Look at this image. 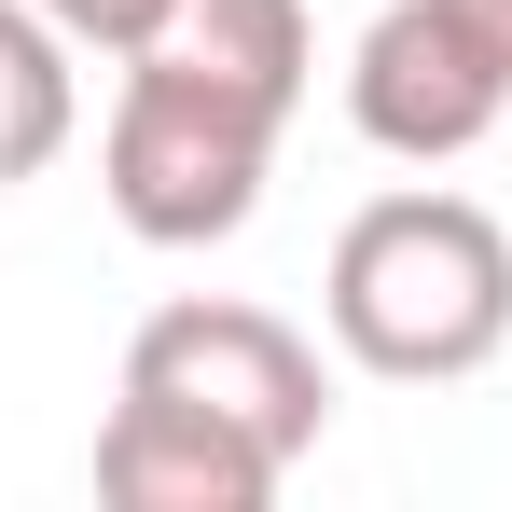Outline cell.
Returning a JSON list of instances; mask_svg holds the SVG:
<instances>
[{
	"instance_id": "obj_2",
	"label": "cell",
	"mask_w": 512,
	"mask_h": 512,
	"mask_svg": "<svg viewBox=\"0 0 512 512\" xmlns=\"http://www.w3.org/2000/svg\"><path fill=\"white\" fill-rule=\"evenodd\" d=\"M277 125H291V97H250L222 70H180V56H125L111 125H97L111 222L139 250H222V236H250L263 180H277Z\"/></svg>"
},
{
	"instance_id": "obj_4",
	"label": "cell",
	"mask_w": 512,
	"mask_h": 512,
	"mask_svg": "<svg viewBox=\"0 0 512 512\" xmlns=\"http://www.w3.org/2000/svg\"><path fill=\"white\" fill-rule=\"evenodd\" d=\"M125 388H167V402H194V416L250 429L263 457H319V429H333V388H319V346L291 333L277 305H236V291H180V305H153L139 319V346H125Z\"/></svg>"
},
{
	"instance_id": "obj_1",
	"label": "cell",
	"mask_w": 512,
	"mask_h": 512,
	"mask_svg": "<svg viewBox=\"0 0 512 512\" xmlns=\"http://www.w3.org/2000/svg\"><path fill=\"white\" fill-rule=\"evenodd\" d=\"M319 319H333V346L360 374H388V388L485 374L512 346V236H499V208L429 194V180L346 208L333 277H319Z\"/></svg>"
},
{
	"instance_id": "obj_7",
	"label": "cell",
	"mask_w": 512,
	"mask_h": 512,
	"mask_svg": "<svg viewBox=\"0 0 512 512\" xmlns=\"http://www.w3.org/2000/svg\"><path fill=\"white\" fill-rule=\"evenodd\" d=\"M42 14H56V28H70V42H84V56H139V42H153V14H167V0H42Z\"/></svg>"
},
{
	"instance_id": "obj_8",
	"label": "cell",
	"mask_w": 512,
	"mask_h": 512,
	"mask_svg": "<svg viewBox=\"0 0 512 512\" xmlns=\"http://www.w3.org/2000/svg\"><path fill=\"white\" fill-rule=\"evenodd\" d=\"M485 14H499V28H512V0H485Z\"/></svg>"
},
{
	"instance_id": "obj_6",
	"label": "cell",
	"mask_w": 512,
	"mask_h": 512,
	"mask_svg": "<svg viewBox=\"0 0 512 512\" xmlns=\"http://www.w3.org/2000/svg\"><path fill=\"white\" fill-rule=\"evenodd\" d=\"M70 56H84V42H70L42 0H0V194L42 180L84 139V70H70Z\"/></svg>"
},
{
	"instance_id": "obj_5",
	"label": "cell",
	"mask_w": 512,
	"mask_h": 512,
	"mask_svg": "<svg viewBox=\"0 0 512 512\" xmlns=\"http://www.w3.org/2000/svg\"><path fill=\"white\" fill-rule=\"evenodd\" d=\"M277 485H291V457H263L250 429L194 416L167 388H125L97 429V499L111 512H263Z\"/></svg>"
},
{
	"instance_id": "obj_3",
	"label": "cell",
	"mask_w": 512,
	"mask_h": 512,
	"mask_svg": "<svg viewBox=\"0 0 512 512\" xmlns=\"http://www.w3.org/2000/svg\"><path fill=\"white\" fill-rule=\"evenodd\" d=\"M346 125L402 167H457L512 125V28L485 0H388L346 56Z\"/></svg>"
}]
</instances>
